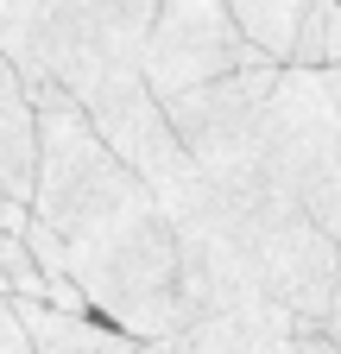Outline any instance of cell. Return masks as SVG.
I'll use <instances>...</instances> for the list:
<instances>
[{
	"label": "cell",
	"instance_id": "cell-1",
	"mask_svg": "<svg viewBox=\"0 0 341 354\" xmlns=\"http://www.w3.org/2000/svg\"><path fill=\"white\" fill-rule=\"evenodd\" d=\"M184 247L190 354H335L341 247L253 165L196 171L164 196Z\"/></svg>",
	"mask_w": 341,
	"mask_h": 354
},
{
	"label": "cell",
	"instance_id": "cell-2",
	"mask_svg": "<svg viewBox=\"0 0 341 354\" xmlns=\"http://www.w3.org/2000/svg\"><path fill=\"white\" fill-rule=\"evenodd\" d=\"M45 171L32 215L64 241L95 317L139 342H184V247L152 177L126 165L64 88H32Z\"/></svg>",
	"mask_w": 341,
	"mask_h": 354
},
{
	"label": "cell",
	"instance_id": "cell-3",
	"mask_svg": "<svg viewBox=\"0 0 341 354\" xmlns=\"http://www.w3.org/2000/svg\"><path fill=\"white\" fill-rule=\"evenodd\" d=\"M158 7L164 0H0V51L32 88H64L101 140L170 196L196 177V158L146 82Z\"/></svg>",
	"mask_w": 341,
	"mask_h": 354
},
{
	"label": "cell",
	"instance_id": "cell-4",
	"mask_svg": "<svg viewBox=\"0 0 341 354\" xmlns=\"http://www.w3.org/2000/svg\"><path fill=\"white\" fill-rule=\"evenodd\" d=\"M234 165L272 177L341 247V70H284L272 102L260 108L253 146Z\"/></svg>",
	"mask_w": 341,
	"mask_h": 354
},
{
	"label": "cell",
	"instance_id": "cell-5",
	"mask_svg": "<svg viewBox=\"0 0 341 354\" xmlns=\"http://www.w3.org/2000/svg\"><path fill=\"white\" fill-rule=\"evenodd\" d=\"M246 70H278V64L260 57V44L240 32L228 0H164L158 7V26L146 44V82L158 102L196 95V88Z\"/></svg>",
	"mask_w": 341,
	"mask_h": 354
},
{
	"label": "cell",
	"instance_id": "cell-6",
	"mask_svg": "<svg viewBox=\"0 0 341 354\" xmlns=\"http://www.w3.org/2000/svg\"><path fill=\"white\" fill-rule=\"evenodd\" d=\"M284 70H246V76H228V82H208L196 95H177L164 102V120L177 127L184 152L196 158V171H215V165H234L246 146H253V127H260V108L272 102Z\"/></svg>",
	"mask_w": 341,
	"mask_h": 354
},
{
	"label": "cell",
	"instance_id": "cell-7",
	"mask_svg": "<svg viewBox=\"0 0 341 354\" xmlns=\"http://www.w3.org/2000/svg\"><path fill=\"white\" fill-rule=\"evenodd\" d=\"M38 171H45V120L38 95L19 76V64L0 51V203H38Z\"/></svg>",
	"mask_w": 341,
	"mask_h": 354
},
{
	"label": "cell",
	"instance_id": "cell-8",
	"mask_svg": "<svg viewBox=\"0 0 341 354\" xmlns=\"http://www.w3.org/2000/svg\"><path fill=\"white\" fill-rule=\"evenodd\" d=\"M38 354H177L170 342H139L101 317H76V310H51V304H19Z\"/></svg>",
	"mask_w": 341,
	"mask_h": 354
},
{
	"label": "cell",
	"instance_id": "cell-9",
	"mask_svg": "<svg viewBox=\"0 0 341 354\" xmlns=\"http://www.w3.org/2000/svg\"><path fill=\"white\" fill-rule=\"evenodd\" d=\"M228 7H234L240 32L260 44V57L278 64V70H291V57H297V32H304V19H310L316 0H228Z\"/></svg>",
	"mask_w": 341,
	"mask_h": 354
},
{
	"label": "cell",
	"instance_id": "cell-10",
	"mask_svg": "<svg viewBox=\"0 0 341 354\" xmlns=\"http://www.w3.org/2000/svg\"><path fill=\"white\" fill-rule=\"evenodd\" d=\"M291 70H341V0H316L310 7Z\"/></svg>",
	"mask_w": 341,
	"mask_h": 354
},
{
	"label": "cell",
	"instance_id": "cell-11",
	"mask_svg": "<svg viewBox=\"0 0 341 354\" xmlns=\"http://www.w3.org/2000/svg\"><path fill=\"white\" fill-rule=\"evenodd\" d=\"M0 354H38V342H32V323H26L19 297H0Z\"/></svg>",
	"mask_w": 341,
	"mask_h": 354
}]
</instances>
